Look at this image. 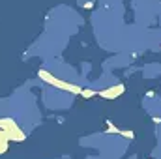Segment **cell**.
Listing matches in <instances>:
<instances>
[{
	"label": "cell",
	"mask_w": 161,
	"mask_h": 159,
	"mask_svg": "<svg viewBox=\"0 0 161 159\" xmlns=\"http://www.w3.org/2000/svg\"><path fill=\"white\" fill-rule=\"evenodd\" d=\"M0 152H6V141L0 139Z\"/></svg>",
	"instance_id": "6da1fadb"
}]
</instances>
